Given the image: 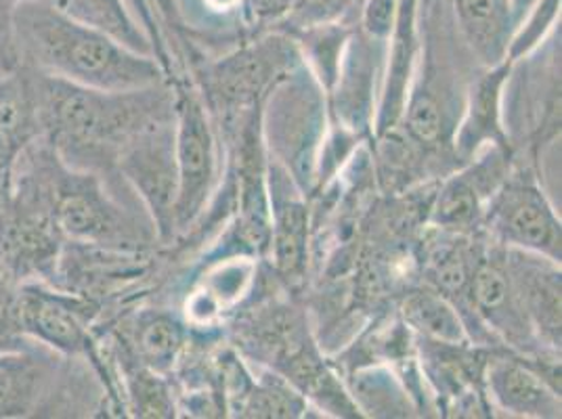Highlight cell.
<instances>
[{
	"label": "cell",
	"mask_w": 562,
	"mask_h": 419,
	"mask_svg": "<svg viewBox=\"0 0 562 419\" xmlns=\"http://www.w3.org/2000/svg\"><path fill=\"white\" fill-rule=\"evenodd\" d=\"M27 73L41 137L71 168L105 174L139 131L175 116V94L166 82L139 91H99L41 71Z\"/></svg>",
	"instance_id": "1"
},
{
	"label": "cell",
	"mask_w": 562,
	"mask_h": 419,
	"mask_svg": "<svg viewBox=\"0 0 562 419\" xmlns=\"http://www.w3.org/2000/svg\"><path fill=\"white\" fill-rule=\"evenodd\" d=\"M349 396L361 416L407 418L414 416V398L391 367L370 365L352 373Z\"/></svg>",
	"instance_id": "16"
},
{
	"label": "cell",
	"mask_w": 562,
	"mask_h": 419,
	"mask_svg": "<svg viewBox=\"0 0 562 419\" xmlns=\"http://www.w3.org/2000/svg\"><path fill=\"white\" fill-rule=\"evenodd\" d=\"M355 0H299L292 15L278 30H301L308 25L328 24L345 18Z\"/></svg>",
	"instance_id": "21"
},
{
	"label": "cell",
	"mask_w": 562,
	"mask_h": 419,
	"mask_svg": "<svg viewBox=\"0 0 562 419\" xmlns=\"http://www.w3.org/2000/svg\"><path fill=\"white\" fill-rule=\"evenodd\" d=\"M561 20V0H538L525 20L516 27L513 43L508 48V59L515 64L525 59L548 41Z\"/></svg>",
	"instance_id": "19"
},
{
	"label": "cell",
	"mask_w": 562,
	"mask_h": 419,
	"mask_svg": "<svg viewBox=\"0 0 562 419\" xmlns=\"http://www.w3.org/2000/svg\"><path fill=\"white\" fill-rule=\"evenodd\" d=\"M397 13L398 0H361L355 25L370 41L386 45L395 30Z\"/></svg>",
	"instance_id": "20"
},
{
	"label": "cell",
	"mask_w": 562,
	"mask_h": 419,
	"mask_svg": "<svg viewBox=\"0 0 562 419\" xmlns=\"http://www.w3.org/2000/svg\"><path fill=\"white\" fill-rule=\"evenodd\" d=\"M513 147L490 145L458 166L437 189L428 225L451 234L472 235L481 229L490 197L513 170Z\"/></svg>",
	"instance_id": "9"
},
{
	"label": "cell",
	"mask_w": 562,
	"mask_h": 419,
	"mask_svg": "<svg viewBox=\"0 0 562 419\" xmlns=\"http://www.w3.org/2000/svg\"><path fill=\"white\" fill-rule=\"evenodd\" d=\"M481 229L502 248L561 264V218L531 168H513L504 183L495 189L483 212Z\"/></svg>",
	"instance_id": "4"
},
{
	"label": "cell",
	"mask_w": 562,
	"mask_h": 419,
	"mask_svg": "<svg viewBox=\"0 0 562 419\" xmlns=\"http://www.w3.org/2000/svg\"><path fill=\"white\" fill-rule=\"evenodd\" d=\"M175 227L189 229L209 206L218 179V149L209 107L186 82L175 84Z\"/></svg>",
	"instance_id": "5"
},
{
	"label": "cell",
	"mask_w": 562,
	"mask_h": 419,
	"mask_svg": "<svg viewBox=\"0 0 562 419\" xmlns=\"http://www.w3.org/2000/svg\"><path fill=\"white\" fill-rule=\"evenodd\" d=\"M70 18L112 36L120 45L154 57L147 30L137 22L126 0H64L59 7Z\"/></svg>",
	"instance_id": "17"
},
{
	"label": "cell",
	"mask_w": 562,
	"mask_h": 419,
	"mask_svg": "<svg viewBox=\"0 0 562 419\" xmlns=\"http://www.w3.org/2000/svg\"><path fill=\"white\" fill-rule=\"evenodd\" d=\"M116 170L149 214L156 234L162 239L177 234L175 116L145 126L128 140L117 154Z\"/></svg>",
	"instance_id": "7"
},
{
	"label": "cell",
	"mask_w": 562,
	"mask_h": 419,
	"mask_svg": "<svg viewBox=\"0 0 562 419\" xmlns=\"http://www.w3.org/2000/svg\"><path fill=\"white\" fill-rule=\"evenodd\" d=\"M158 4V11L165 20V24L177 32H183V15H181V9H179V2L177 0H154Z\"/></svg>",
	"instance_id": "25"
},
{
	"label": "cell",
	"mask_w": 562,
	"mask_h": 419,
	"mask_svg": "<svg viewBox=\"0 0 562 419\" xmlns=\"http://www.w3.org/2000/svg\"><path fill=\"white\" fill-rule=\"evenodd\" d=\"M9 48L15 68L99 91H139L168 78L156 57L120 45L53 4L18 7L9 18Z\"/></svg>",
	"instance_id": "2"
},
{
	"label": "cell",
	"mask_w": 562,
	"mask_h": 419,
	"mask_svg": "<svg viewBox=\"0 0 562 419\" xmlns=\"http://www.w3.org/2000/svg\"><path fill=\"white\" fill-rule=\"evenodd\" d=\"M513 2V11H515L516 27L525 20V15L531 11V7L538 2V0H510Z\"/></svg>",
	"instance_id": "27"
},
{
	"label": "cell",
	"mask_w": 562,
	"mask_h": 419,
	"mask_svg": "<svg viewBox=\"0 0 562 419\" xmlns=\"http://www.w3.org/2000/svg\"><path fill=\"white\" fill-rule=\"evenodd\" d=\"M299 0H244L241 11L257 34L278 30L296 9Z\"/></svg>",
	"instance_id": "22"
},
{
	"label": "cell",
	"mask_w": 562,
	"mask_h": 419,
	"mask_svg": "<svg viewBox=\"0 0 562 419\" xmlns=\"http://www.w3.org/2000/svg\"><path fill=\"white\" fill-rule=\"evenodd\" d=\"M506 250V269L518 306L536 340L561 350V264L520 250Z\"/></svg>",
	"instance_id": "11"
},
{
	"label": "cell",
	"mask_w": 562,
	"mask_h": 419,
	"mask_svg": "<svg viewBox=\"0 0 562 419\" xmlns=\"http://www.w3.org/2000/svg\"><path fill=\"white\" fill-rule=\"evenodd\" d=\"M510 71L513 61H504L495 68H481V73L470 82L464 110L451 140L458 166L469 162L490 145L510 147L504 128V87Z\"/></svg>",
	"instance_id": "12"
},
{
	"label": "cell",
	"mask_w": 562,
	"mask_h": 419,
	"mask_svg": "<svg viewBox=\"0 0 562 419\" xmlns=\"http://www.w3.org/2000/svg\"><path fill=\"white\" fill-rule=\"evenodd\" d=\"M403 326L418 338L446 342V344H472L469 327L460 310L432 287L409 292L401 303Z\"/></svg>",
	"instance_id": "15"
},
{
	"label": "cell",
	"mask_w": 562,
	"mask_h": 419,
	"mask_svg": "<svg viewBox=\"0 0 562 419\" xmlns=\"http://www.w3.org/2000/svg\"><path fill=\"white\" fill-rule=\"evenodd\" d=\"M460 43L479 68H495L508 59L516 32L510 0H446Z\"/></svg>",
	"instance_id": "13"
},
{
	"label": "cell",
	"mask_w": 562,
	"mask_h": 419,
	"mask_svg": "<svg viewBox=\"0 0 562 419\" xmlns=\"http://www.w3.org/2000/svg\"><path fill=\"white\" fill-rule=\"evenodd\" d=\"M292 174L273 163L269 168V258L283 280L301 281L308 260V208Z\"/></svg>",
	"instance_id": "10"
},
{
	"label": "cell",
	"mask_w": 562,
	"mask_h": 419,
	"mask_svg": "<svg viewBox=\"0 0 562 419\" xmlns=\"http://www.w3.org/2000/svg\"><path fill=\"white\" fill-rule=\"evenodd\" d=\"M110 333L131 350L143 367L165 377L177 367L188 347V329L165 310H137Z\"/></svg>",
	"instance_id": "14"
},
{
	"label": "cell",
	"mask_w": 562,
	"mask_h": 419,
	"mask_svg": "<svg viewBox=\"0 0 562 419\" xmlns=\"http://www.w3.org/2000/svg\"><path fill=\"white\" fill-rule=\"evenodd\" d=\"M101 382L87 361L27 340L0 347V419L89 418L105 414ZM105 393V390H103Z\"/></svg>",
	"instance_id": "3"
},
{
	"label": "cell",
	"mask_w": 562,
	"mask_h": 419,
	"mask_svg": "<svg viewBox=\"0 0 562 419\" xmlns=\"http://www.w3.org/2000/svg\"><path fill=\"white\" fill-rule=\"evenodd\" d=\"M308 400L281 375H267L260 382H248L237 405L239 418H303Z\"/></svg>",
	"instance_id": "18"
},
{
	"label": "cell",
	"mask_w": 562,
	"mask_h": 419,
	"mask_svg": "<svg viewBox=\"0 0 562 419\" xmlns=\"http://www.w3.org/2000/svg\"><path fill=\"white\" fill-rule=\"evenodd\" d=\"M561 361L525 352H492L485 361L483 386L492 405L515 418H561Z\"/></svg>",
	"instance_id": "8"
},
{
	"label": "cell",
	"mask_w": 562,
	"mask_h": 419,
	"mask_svg": "<svg viewBox=\"0 0 562 419\" xmlns=\"http://www.w3.org/2000/svg\"><path fill=\"white\" fill-rule=\"evenodd\" d=\"M18 285L13 280H9L4 273H0V347L13 342L20 338L18 329V315H15V304H18Z\"/></svg>",
	"instance_id": "23"
},
{
	"label": "cell",
	"mask_w": 562,
	"mask_h": 419,
	"mask_svg": "<svg viewBox=\"0 0 562 419\" xmlns=\"http://www.w3.org/2000/svg\"><path fill=\"white\" fill-rule=\"evenodd\" d=\"M301 64V50L290 32H262L252 43L212 66L206 76L209 94L221 112L225 110L229 117L241 116L257 110L281 78Z\"/></svg>",
	"instance_id": "6"
},
{
	"label": "cell",
	"mask_w": 562,
	"mask_h": 419,
	"mask_svg": "<svg viewBox=\"0 0 562 419\" xmlns=\"http://www.w3.org/2000/svg\"><path fill=\"white\" fill-rule=\"evenodd\" d=\"M22 4L61 7L64 0H0V71L15 70L11 48H9V18Z\"/></svg>",
	"instance_id": "24"
},
{
	"label": "cell",
	"mask_w": 562,
	"mask_h": 419,
	"mask_svg": "<svg viewBox=\"0 0 562 419\" xmlns=\"http://www.w3.org/2000/svg\"><path fill=\"white\" fill-rule=\"evenodd\" d=\"M202 2L211 13H218V15H229L234 11H239L244 4V0H202Z\"/></svg>",
	"instance_id": "26"
}]
</instances>
